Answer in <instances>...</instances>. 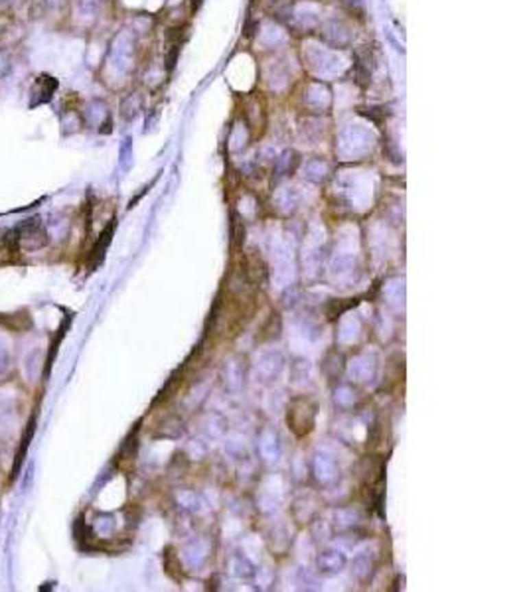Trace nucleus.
Returning <instances> with one entry per match:
<instances>
[{"mask_svg": "<svg viewBox=\"0 0 527 592\" xmlns=\"http://www.w3.org/2000/svg\"><path fill=\"white\" fill-rule=\"evenodd\" d=\"M132 51H134V40L132 36L123 30L115 40L111 46V64L117 71H127L132 62Z\"/></svg>", "mask_w": 527, "mask_h": 592, "instance_id": "nucleus-1", "label": "nucleus"}, {"mask_svg": "<svg viewBox=\"0 0 527 592\" xmlns=\"http://www.w3.org/2000/svg\"><path fill=\"white\" fill-rule=\"evenodd\" d=\"M56 89H58V81L54 80L51 75H40L30 87V103L28 105L34 109L38 105L49 103L54 93H56Z\"/></svg>", "mask_w": 527, "mask_h": 592, "instance_id": "nucleus-2", "label": "nucleus"}, {"mask_svg": "<svg viewBox=\"0 0 527 592\" xmlns=\"http://www.w3.org/2000/svg\"><path fill=\"white\" fill-rule=\"evenodd\" d=\"M324 40L330 44V46H336V48H344L348 46L351 40L350 30L344 22L340 20H330L324 24Z\"/></svg>", "mask_w": 527, "mask_h": 592, "instance_id": "nucleus-3", "label": "nucleus"}, {"mask_svg": "<svg viewBox=\"0 0 527 592\" xmlns=\"http://www.w3.org/2000/svg\"><path fill=\"white\" fill-rule=\"evenodd\" d=\"M101 4H103V0H75L78 12L85 18L95 16L97 12L101 10Z\"/></svg>", "mask_w": 527, "mask_h": 592, "instance_id": "nucleus-4", "label": "nucleus"}, {"mask_svg": "<svg viewBox=\"0 0 527 592\" xmlns=\"http://www.w3.org/2000/svg\"><path fill=\"white\" fill-rule=\"evenodd\" d=\"M121 111H123V117L127 119V121H132L137 115H139V111H141V99L137 95H128L125 101H123V105H121Z\"/></svg>", "mask_w": 527, "mask_h": 592, "instance_id": "nucleus-5", "label": "nucleus"}, {"mask_svg": "<svg viewBox=\"0 0 527 592\" xmlns=\"http://www.w3.org/2000/svg\"><path fill=\"white\" fill-rule=\"evenodd\" d=\"M130 156H132V139L127 137L123 144H121V164L127 168L128 162H130Z\"/></svg>", "mask_w": 527, "mask_h": 592, "instance_id": "nucleus-6", "label": "nucleus"}, {"mask_svg": "<svg viewBox=\"0 0 527 592\" xmlns=\"http://www.w3.org/2000/svg\"><path fill=\"white\" fill-rule=\"evenodd\" d=\"M10 69V60H8V56L6 54H0V78L2 75H6V71Z\"/></svg>", "mask_w": 527, "mask_h": 592, "instance_id": "nucleus-7", "label": "nucleus"}, {"mask_svg": "<svg viewBox=\"0 0 527 592\" xmlns=\"http://www.w3.org/2000/svg\"><path fill=\"white\" fill-rule=\"evenodd\" d=\"M40 2H42V4H44V6H46V8L49 10V8H56V6H60L64 0H40Z\"/></svg>", "mask_w": 527, "mask_h": 592, "instance_id": "nucleus-8", "label": "nucleus"}, {"mask_svg": "<svg viewBox=\"0 0 527 592\" xmlns=\"http://www.w3.org/2000/svg\"><path fill=\"white\" fill-rule=\"evenodd\" d=\"M6 2H8V0H0V4H6Z\"/></svg>", "mask_w": 527, "mask_h": 592, "instance_id": "nucleus-9", "label": "nucleus"}]
</instances>
